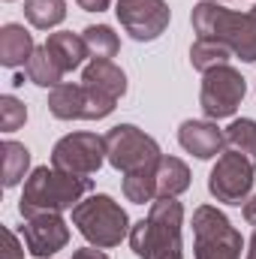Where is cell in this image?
I'll return each instance as SVG.
<instances>
[{
    "label": "cell",
    "instance_id": "cell-1",
    "mask_svg": "<svg viewBox=\"0 0 256 259\" xmlns=\"http://www.w3.org/2000/svg\"><path fill=\"white\" fill-rule=\"evenodd\" d=\"M190 21L196 39L223 42L241 61L256 64V6L250 12H232L214 0H202L193 6Z\"/></svg>",
    "mask_w": 256,
    "mask_h": 259
},
{
    "label": "cell",
    "instance_id": "cell-2",
    "mask_svg": "<svg viewBox=\"0 0 256 259\" xmlns=\"http://www.w3.org/2000/svg\"><path fill=\"white\" fill-rule=\"evenodd\" d=\"M94 190V181L84 175H69L61 169H49L39 166L33 169V175L24 181V193L18 202V214L36 217V214H61L66 208H75L81 202V196Z\"/></svg>",
    "mask_w": 256,
    "mask_h": 259
},
{
    "label": "cell",
    "instance_id": "cell-3",
    "mask_svg": "<svg viewBox=\"0 0 256 259\" xmlns=\"http://www.w3.org/2000/svg\"><path fill=\"white\" fill-rule=\"evenodd\" d=\"M184 208L175 199H154L151 214L130 229V244L139 259H184L181 256Z\"/></svg>",
    "mask_w": 256,
    "mask_h": 259
},
{
    "label": "cell",
    "instance_id": "cell-4",
    "mask_svg": "<svg viewBox=\"0 0 256 259\" xmlns=\"http://www.w3.org/2000/svg\"><path fill=\"white\" fill-rule=\"evenodd\" d=\"M72 226L97 247H115L130 235L127 211L112 196H88L72 208Z\"/></svg>",
    "mask_w": 256,
    "mask_h": 259
},
{
    "label": "cell",
    "instance_id": "cell-5",
    "mask_svg": "<svg viewBox=\"0 0 256 259\" xmlns=\"http://www.w3.org/2000/svg\"><path fill=\"white\" fill-rule=\"evenodd\" d=\"M196 259H241V232L214 205H199L193 214Z\"/></svg>",
    "mask_w": 256,
    "mask_h": 259
},
{
    "label": "cell",
    "instance_id": "cell-6",
    "mask_svg": "<svg viewBox=\"0 0 256 259\" xmlns=\"http://www.w3.org/2000/svg\"><path fill=\"white\" fill-rule=\"evenodd\" d=\"M103 139H106V160L124 175L148 169V166H157V160L163 157L157 142L148 133H142L139 127H133V124H118Z\"/></svg>",
    "mask_w": 256,
    "mask_h": 259
},
{
    "label": "cell",
    "instance_id": "cell-7",
    "mask_svg": "<svg viewBox=\"0 0 256 259\" xmlns=\"http://www.w3.org/2000/svg\"><path fill=\"white\" fill-rule=\"evenodd\" d=\"M49 112L61 121H100L115 112V100L91 91L84 81L78 84L61 81L49 94Z\"/></svg>",
    "mask_w": 256,
    "mask_h": 259
},
{
    "label": "cell",
    "instance_id": "cell-8",
    "mask_svg": "<svg viewBox=\"0 0 256 259\" xmlns=\"http://www.w3.org/2000/svg\"><path fill=\"white\" fill-rule=\"evenodd\" d=\"M244 78L238 69H232L229 64L214 66L205 72L202 78V94H199V106L202 112L211 118V121H220V118H232L235 109L241 106L244 100Z\"/></svg>",
    "mask_w": 256,
    "mask_h": 259
},
{
    "label": "cell",
    "instance_id": "cell-9",
    "mask_svg": "<svg viewBox=\"0 0 256 259\" xmlns=\"http://www.w3.org/2000/svg\"><path fill=\"white\" fill-rule=\"evenodd\" d=\"M106 160V139L97 133H69L52 148V166L69 175H97Z\"/></svg>",
    "mask_w": 256,
    "mask_h": 259
},
{
    "label": "cell",
    "instance_id": "cell-10",
    "mask_svg": "<svg viewBox=\"0 0 256 259\" xmlns=\"http://www.w3.org/2000/svg\"><path fill=\"white\" fill-rule=\"evenodd\" d=\"M253 172L256 166L241 157L238 151H229V154H220L217 157V166L211 169L208 175V190L217 202H226V205H241L247 202L250 187H253Z\"/></svg>",
    "mask_w": 256,
    "mask_h": 259
},
{
    "label": "cell",
    "instance_id": "cell-11",
    "mask_svg": "<svg viewBox=\"0 0 256 259\" xmlns=\"http://www.w3.org/2000/svg\"><path fill=\"white\" fill-rule=\"evenodd\" d=\"M118 21L136 42H151L169 27V6L163 0H118Z\"/></svg>",
    "mask_w": 256,
    "mask_h": 259
},
{
    "label": "cell",
    "instance_id": "cell-12",
    "mask_svg": "<svg viewBox=\"0 0 256 259\" xmlns=\"http://www.w3.org/2000/svg\"><path fill=\"white\" fill-rule=\"evenodd\" d=\"M21 235H24L27 250L36 259L55 256L58 250H64L66 241H69V229H66L61 214H36V217H27L24 226H21Z\"/></svg>",
    "mask_w": 256,
    "mask_h": 259
},
{
    "label": "cell",
    "instance_id": "cell-13",
    "mask_svg": "<svg viewBox=\"0 0 256 259\" xmlns=\"http://www.w3.org/2000/svg\"><path fill=\"white\" fill-rule=\"evenodd\" d=\"M178 142H181L184 151L196 154L199 160H211V157H217L223 151L226 136L211 121H184L181 130H178Z\"/></svg>",
    "mask_w": 256,
    "mask_h": 259
},
{
    "label": "cell",
    "instance_id": "cell-14",
    "mask_svg": "<svg viewBox=\"0 0 256 259\" xmlns=\"http://www.w3.org/2000/svg\"><path fill=\"white\" fill-rule=\"evenodd\" d=\"M81 81L91 91H97V94H103V97H109L115 103L127 94V75L112 61H91L84 66V72H81Z\"/></svg>",
    "mask_w": 256,
    "mask_h": 259
},
{
    "label": "cell",
    "instance_id": "cell-15",
    "mask_svg": "<svg viewBox=\"0 0 256 259\" xmlns=\"http://www.w3.org/2000/svg\"><path fill=\"white\" fill-rule=\"evenodd\" d=\"M33 52H36L33 36L21 24H3V30H0V64L9 66V69L27 66Z\"/></svg>",
    "mask_w": 256,
    "mask_h": 259
},
{
    "label": "cell",
    "instance_id": "cell-16",
    "mask_svg": "<svg viewBox=\"0 0 256 259\" xmlns=\"http://www.w3.org/2000/svg\"><path fill=\"white\" fill-rule=\"evenodd\" d=\"M154 178H157V199H175L178 193H184L190 187V169L178 157H166L163 154L157 160Z\"/></svg>",
    "mask_w": 256,
    "mask_h": 259
},
{
    "label": "cell",
    "instance_id": "cell-17",
    "mask_svg": "<svg viewBox=\"0 0 256 259\" xmlns=\"http://www.w3.org/2000/svg\"><path fill=\"white\" fill-rule=\"evenodd\" d=\"M46 49L55 55V61L61 64L64 72L78 69V66L84 64V58L91 55V52H88V46H84V39H81V36H75V33H69V30L52 33V36L46 39Z\"/></svg>",
    "mask_w": 256,
    "mask_h": 259
},
{
    "label": "cell",
    "instance_id": "cell-18",
    "mask_svg": "<svg viewBox=\"0 0 256 259\" xmlns=\"http://www.w3.org/2000/svg\"><path fill=\"white\" fill-rule=\"evenodd\" d=\"M24 75H27L33 84H39V88H58L66 72L61 69V64L55 61V55H52L46 46H36V52L30 55V61L24 66Z\"/></svg>",
    "mask_w": 256,
    "mask_h": 259
},
{
    "label": "cell",
    "instance_id": "cell-19",
    "mask_svg": "<svg viewBox=\"0 0 256 259\" xmlns=\"http://www.w3.org/2000/svg\"><path fill=\"white\" fill-rule=\"evenodd\" d=\"M81 39H84V46H88V52H91L94 61H112V58L121 52L118 33H115L112 27H106V24H91V27H84Z\"/></svg>",
    "mask_w": 256,
    "mask_h": 259
},
{
    "label": "cell",
    "instance_id": "cell-20",
    "mask_svg": "<svg viewBox=\"0 0 256 259\" xmlns=\"http://www.w3.org/2000/svg\"><path fill=\"white\" fill-rule=\"evenodd\" d=\"M24 15L33 27L52 30L66 18V0H24Z\"/></svg>",
    "mask_w": 256,
    "mask_h": 259
},
{
    "label": "cell",
    "instance_id": "cell-21",
    "mask_svg": "<svg viewBox=\"0 0 256 259\" xmlns=\"http://www.w3.org/2000/svg\"><path fill=\"white\" fill-rule=\"evenodd\" d=\"M0 151H3V184H6V187H15V184L27 175L30 151H27L21 142H12V139H6Z\"/></svg>",
    "mask_w": 256,
    "mask_h": 259
},
{
    "label": "cell",
    "instance_id": "cell-22",
    "mask_svg": "<svg viewBox=\"0 0 256 259\" xmlns=\"http://www.w3.org/2000/svg\"><path fill=\"white\" fill-rule=\"evenodd\" d=\"M226 145L229 151H238L241 157H247L250 163L256 166V121L250 118H238L226 127Z\"/></svg>",
    "mask_w": 256,
    "mask_h": 259
},
{
    "label": "cell",
    "instance_id": "cell-23",
    "mask_svg": "<svg viewBox=\"0 0 256 259\" xmlns=\"http://www.w3.org/2000/svg\"><path fill=\"white\" fill-rule=\"evenodd\" d=\"M229 49L223 46V42H214V39H196L190 49V64L193 69H199V72H208V69H214V66H223L229 64Z\"/></svg>",
    "mask_w": 256,
    "mask_h": 259
},
{
    "label": "cell",
    "instance_id": "cell-24",
    "mask_svg": "<svg viewBox=\"0 0 256 259\" xmlns=\"http://www.w3.org/2000/svg\"><path fill=\"white\" fill-rule=\"evenodd\" d=\"M154 169L157 166H148V169H139V172H130L124 175V196L136 205H145V202H154L157 199V178H154Z\"/></svg>",
    "mask_w": 256,
    "mask_h": 259
},
{
    "label": "cell",
    "instance_id": "cell-25",
    "mask_svg": "<svg viewBox=\"0 0 256 259\" xmlns=\"http://www.w3.org/2000/svg\"><path fill=\"white\" fill-rule=\"evenodd\" d=\"M24 121H27V109H24V103L15 100L12 94L0 97V127L6 130V133H15Z\"/></svg>",
    "mask_w": 256,
    "mask_h": 259
},
{
    "label": "cell",
    "instance_id": "cell-26",
    "mask_svg": "<svg viewBox=\"0 0 256 259\" xmlns=\"http://www.w3.org/2000/svg\"><path fill=\"white\" fill-rule=\"evenodd\" d=\"M3 241H6V247H3V259H24V250H21L18 238H15V232H12L9 226H3Z\"/></svg>",
    "mask_w": 256,
    "mask_h": 259
},
{
    "label": "cell",
    "instance_id": "cell-27",
    "mask_svg": "<svg viewBox=\"0 0 256 259\" xmlns=\"http://www.w3.org/2000/svg\"><path fill=\"white\" fill-rule=\"evenodd\" d=\"M84 12H103V9H109V3L112 0H75Z\"/></svg>",
    "mask_w": 256,
    "mask_h": 259
},
{
    "label": "cell",
    "instance_id": "cell-28",
    "mask_svg": "<svg viewBox=\"0 0 256 259\" xmlns=\"http://www.w3.org/2000/svg\"><path fill=\"white\" fill-rule=\"evenodd\" d=\"M69 259H109L103 250H94V247H81V250H75Z\"/></svg>",
    "mask_w": 256,
    "mask_h": 259
},
{
    "label": "cell",
    "instance_id": "cell-29",
    "mask_svg": "<svg viewBox=\"0 0 256 259\" xmlns=\"http://www.w3.org/2000/svg\"><path fill=\"white\" fill-rule=\"evenodd\" d=\"M244 220H247L250 226H256V193L244 202Z\"/></svg>",
    "mask_w": 256,
    "mask_h": 259
},
{
    "label": "cell",
    "instance_id": "cell-30",
    "mask_svg": "<svg viewBox=\"0 0 256 259\" xmlns=\"http://www.w3.org/2000/svg\"><path fill=\"white\" fill-rule=\"evenodd\" d=\"M247 259H256V232L250 235V244H247Z\"/></svg>",
    "mask_w": 256,
    "mask_h": 259
},
{
    "label": "cell",
    "instance_id": "cell-31",
    "mask_svg": "<svg viewBox=\"0 0 256 259\" xmlns=\"http://www.w3.org/2000/svg\"><path fill=\"white\" fill-rule=\"evenodd\" d=\"M214 3H223V0H214Z\"/></svg>",
    "mask_w": 256,
    "mask_h": 259
}]
</instances>
